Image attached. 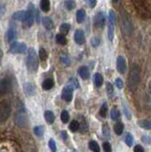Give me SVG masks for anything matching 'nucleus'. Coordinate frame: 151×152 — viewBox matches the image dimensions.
Segmentation results:
<instances>
[{"instance_id": "1", "label": "nucleus", "mask_w": 151, "mask_h": 152, "mask_svg": "<svg viewBox=\"0 0 151 152\" xmlns=\"http://www.w3.org/2000/svg\"><path fill=\"white\" fill-rule=\"evenodd\" d=\"M26 66L30 72H36L38 69V56L36 51L31 48L28 50V55L26 57Z\"/></svg>"}, {"instance_id": "2", "label": "nucleus", "mask_w": 151, "mask_h": 152, "mask_svg": "<svg viewBox=\"0 0 151 152\" xmlns=\"http://www.w3.org/2000/svg\"><path fill=\"white\" fill-rule=\"evenodd\" d=\"M140 80V71L139 68L136 65H133L131 66L130 71H129V75H128V79H127V84H128V88L130 89H134L137 85L139 83Z\"/></svg>"}, {"instance_id": "3", "label": "nucleus", "mask_w": 151, "mask_h": 152, "mask_svg": "<svg viewBox=\"0 0 151 152\" xmlns=\"http://www.w3.org/2000/svg\"><path fill=\"white\" fill-rule=\"evenodd\" d=\"M35 11L36 8L34 7V4H30L28 6V11H27V17L24 21H23V25L25 28H30L34 25V20H35Z\"/></svg>"}, {"instance_id": "4", "label": "nucleus", "mask_w": 151, "mask_h": 152, "mask_svg": "<svg viewBox=\"0 0 151 152\" xmlns=\"http://www.w3.org/2000/svg\"><path fill=\"white\" fill-rule=\"evenodd\" d=\"M12 113V107L8 102H1L0 103V123L6 122L11 116Z\"/></svg>"}, {"instance_id": "5", "label": "nucleus", "mask_w": 151, "mask_h": 152, "mask_svg": "<svg viewBox=\"0 0 151 152\" xmlns=\"http://www.w3.org/2000/svg\"><path fill=\"white\" fill-rule=\"evenodd\" d=\"M15 124L20 128H25L29 125V118H28L25 111H18L15 115Z\"/></svg>"}, {"instance_id": "6", "label": "nucleus", "mask_w": 151, "mask_h": 152, "mask_svg": "<svg viewBox=\"0 0 151 152\" xmlns=\"http://www.w3.org/2000/svg\"><path fill=\"white\" fill-rule=\"evenodd\" d=\"M28 50V47L25 43L22 42H13L12 43V45L10 47V50H9V52L12 54L15 53H22V52H25Z\"/></svg>"}, {"instance_id": "7", "label": "nucleus", "mask_w": 151, "mask_h": 152, "mask_svg": "<svg viewBox=\"0 0 151 152\" xmlns=\"http://www.w3.org/2000/svg\"><path fill=\"white\" fill-rule=\"evenodd\" d=\"M12 89V81L10 78H4L0 81V95H5Z\"/></svg>"}, {"instance_id": "8", "label": "nucleus", "mask_w": 151, "mask_h": 152, "mask_svg": "<svg viewBox=\"0 0 151 152\" xmlns=\"http://www.w3.org/2000/svg\"><path fill=\"white\" fill-rule=\"evenodd\" d=\"M117 70L119 71V73L121 74H125L127 70V65H126L125 58L122 55L117 57Z\"/></svg>"}, {"instance_id": "9", "label": "nucleus", "mask_w": 151, "mask_h": 152, "mask_svg": "<svg viewBox=\"0 0 151 152\" xmlns=\"http://www.w3.org/2000/svg\"><path fill=\"white\" fill-rule=\"evenodd\" d=\"M94 22H95V25L97 28H103L104 27H105V24H106L105 14H104L102 12H97L96 15H95V19H94Z\"/></svg>"}, {"instance_id": "10", "label": "nucleus", "mask_w": 151, "mask_h": 152, "mask_svg": "<svg viewBox=\"0 0 151 152\" xmlns=\"http://www.w3.org/2000/svg\"><path fill=\"white\" fill-rule=\"evenodd\" d=\"M73 92H72V88H70L69 86L65 87L62 90V98L63 100L67 102H70L72 100Z\"/></svg>"}, {"instance_id": "11", "label": "nucleus", "mask_w": 151, "mask_h": 152, "mask_svg": "<svg viewBox=\"0 0 151 152\" xmlns=\"http://www.w3.org/2000/svg\"><path fill=\"white\" fill-rule=\"evenodd\" d=\"M23 90H24L25 94L27 96H32V95L35 94V87L32 83H25L23 85Z\"/></svg>"}, {"instance_id": "12", "label": "nucleus", "mask_w": 151, "mask_h": 152, "mask_svg": "<svg viewBox=\"0 0 151 152\" xmlns=\"http://www.w3.org/2000/svg\"><path fill=\"white\" fill-rule=\"evenodd\" d=\"M74 40L78 45H83L86 42V37H85V33L82 30H77L74 33Z\"/></svg>"}, {"instance_id": "13", "label": "nucleus", "mask_w": 151, "mask_h": 152, "mask_svg": "<svg viewBox=\"0 0 151 152\" xmlns=\"http://www.w3.org/2000/svg\"><path fill=\"white\" fill-rule=\"evenodd\" d=\"M42 24H43V26L45 27L46 30H53V27H54V24H53V21L51 20V18L49 17V16H45L42 18Z\"/></svg>"}, {"instance_id": "14", "label": "nucleus", "mask_w": 151, "mask_h": 152, "mask_svg": "<svg viewBox=\"0 0 151 152\" xmlns=\"http://www.w3.org/2000/svg\"><path fill=\"white\" fill-rule=\"evenodd\" d=\"M27 17V11H19L15 12L12 14V19L16 21H24Z\"/></svg>"}, {"instance_id": "15", "label": "nucleus", "mask_w": 151, "mask_h": 152, "mask_svg": "<svg viewBox=\"0 0 151 152\" xmlns=\"http://www.w3.org/2000/svg\"><path fill=\"white\" fill-rule=\"evenodd\" d=\"M78 73L80 75V77H81L83 80H87L89 78V70H88V68L86 66H83L81 68H79Z\"/></svg>"}, {"instance_id": "16", "label": "nucleus", "mask_w": 151, "mask_h": 152, "mask_svg": "<svg viewBox=\"0 0 151 152\" xmlns=\"http://www.w3.org/2000/svg\"><path fill=\"white\" fill-rule=\"evenodd\" d=\"M12 107L15 109H17L18 111H25V107L19 99H15L12 101Z\"/></svg>"}, {"instance_id": "17", "label": "nucleus", "mask_w": 151, "mask_h": 152, "mask_svg": "<svg viewBox=\"0 0 151 152\" xmlns=\"http://www.w3.org/2000/svg\"><path fill=\"white\" fill-rule=\"evenodd\" d=\"M93 81H94V84H95V86L97 88H100L101 86L103 85L104 83V78H103V76L101 73H95L94 74V78H93Z\"/></svg>"}, {"instance_id": "18", "label": "nucleus", "mask_w": 151, "mask_h": 152, "mask_svg": "<svg viewBox=\"0 0 151 152\" xmlns=\"http://www.w3.org/2000/svg\"><path fill=\"white\" fill-rule=\"evenodd\" d=\"M53 86H54L53 80L50 78H48L44 81L43 84H42V88H43V89H45V90H50L53 88Z\"/></svg>"}, {"instance_id": "19", "label": "nucleus", "mask_w": 151, "mask_h": 152, "mask_svg": "<svg viewBox=\"0 0 151 152\" xmlns=\"http://www.w3.org/2000/svg\"><path fill=\"white\" fill-rule=\"evenodd\" d=\"M44 116H45V120L47 121V123H48V124H53L54 122V120H55L54 114H53V111H50V110L45 111Z\"/></svg>"}, {"instance_id": "20", "label": "nucleus", "mask_w": 151, "mask_h": 152, "mask_svg": "<svg viewBox=\"0 0 151 152\" xmlns=\"http://www.w3.org/2000/svg\"><path fill=\"white\" fill-rule=\"evenodd\" d=\"M124 124H123L122 122H117L115 125H114V132L116 133L117 135H122L123 132H124Z\"/></svg>"}, {"instance_id": "21", "label": "nucleus", "mask_w": 151, "mask_h": 152, "mask_svg": "<svg viewBox=\"0 0 151 152\" xmlns=\"http://www.w3.org/2000/svg\"><path fill=\"white\" fill-rule=\"evenodd\" d=\"M15 37H16V35H15V30H13V28H9V30L7 31V32H6V39H7V41L8 42H12L13 40L15 39Z\"/></svg>"}, {"instance_id": "22", "label": "nucleus", "mask_w": 151, "mask_h": 152, "mask_svg": "<svg viewBox=\"0 0 151 152\" xmlns=\"http://www.w3.org/2000/svg\"><path fill=\"white\" fill-rule=\"evenodd\" d=\"M110 117L113 121H118L121 117V113L119 111V109L116 107H113L110 111Z\"/></svg>"}, {"instance_id": "23", "label": "nucleus", "mask_w": 151, "mask_h": 152, "mask_svg": "<svg viewBox=\"0 0 151 152\" xmlns=\"http://www.w3.org/2000/svg\"><path fill=\"white\" fill-rule=\"evenodd\" d=\"M40 8H41V10L43 12H48L50 11V0H41V2H40Z\"/></svg>"}, {"instance_id": "24", "label": "nucleus", "mask_w": 151, "mask_h": 152, "mask_svg": "<svg viewBox=\"0 0 151 152\" xmlns=\"http://www.w3.org/2000/svg\"><path fill=\"white\" fill-rule=\"evenodd\" d=\"M55 41L59 45H66L67 44V39H66V36L63 34V33H58V34H56Z\"/></svg>"}, {"instance_id": "25", "label": "nucleus", "mask_w": 151, "mask_h": 152, "mask_svg": "<svg viewBox=\"0 0 151 152\" xmlns=\"http://www.w3.org/2000/svg\"><path fill=\"white\" fill-rule=\"evenodd\" d=\"M108 39L109 41H112L114 38V24L111 22H108V31H107Z\"/></svg>"}, {"instance_id": "26", "label": "nucleus", "mask_w": 151, "mask_h": 152, "mask_svg": "<svg viewBox=\"0 0 151 152\" xmlns=\"http://www.w3.org/2000/svg\"><path fill=\"white\" fill-rule=\"evenodd\" d=\"M85 18H86V12L84 10H79L76 12V20L78 23H82L84 22Z\"/></svg>"}, {"instance_id": "27", "label": "nucleus", "mask_w": 151, "mask_h": 152, "mask_svg": "<svg viewBox=\"0 0 151 152\" xmlns=\"http://www.w3.org/2000/svg\"><path fill=\"white\" fill-rule=\"evenodd\" d=\"M60 62L62 63L65 66H69L70 65V58L69 57V55L62 53L60 55Z\"/></svg>"}, {"instance_id": "28", "label": "nucleus", "mask_w": 151, "mask_h": 152, "mask_svg": "<svg viewBox=\"0 0 151 152\" xmlns=\"http://www.w3.org/2000/svg\"><path fill=\"white\" fill-rule=\"evenodd\" d=\"M138 125L144 129H151V120H144V121H139Z\"/></svg>"}, {"instance_id": "29", "label": "nucleus", "mask_w": 151, "mask_h": 152, "mask_svg": "<svg viewBox=\"0 0 151 152\" xmlns=\"http://www.w3.org/2000/svg\"><path fill=\"white\" fill-rule=\"evenodd\" d=\"M34 132L38 138H42L44 136V127L42 126H37L34 128Z\"/></svg>"}, {"instance_id": "30", "label": "nucleus", "mask_w": 151, "mask_h": 152, "mask_svg": "<svg viewBox=\"0 0 151 152\" xmlns=\"http://www.w3.org/2000/svg\"><path fill=\"white\" fill-rule=\"evenodd\" d=\"M69 127L72 132H76L77 130H79V128H80V123L78 121H76V120H74V121H72L71 123L69 124Z\"/></svg>"}, {"instance_id": "31", "label": "nucleus", "mask_w": 151, "mask_h": 152, "mask_svg": "<svg viewBox=\"0 0 151 152\" xmlns=\"http://www.w3.org/2000/svg\"><path fill=\"white\" fill-rule=\"evenodd\" d=\"M88 146H89V148H90L94 152L100 151V146H99L98 142L96 141H90V142H89V144H88Z\"/></svg>"}, {"instance_id": "32", "label": "nucleus", "mask_w": 151, "mask_h": 152, "mask_svg": "<svg viewBox=\"0 0 151 152\" xmlns=\"http://www.w3.org/2000/svg\"><path fill=\"white\" fill-rule=\"evenodd\" d=\"M75 6H76V4H75L73 0H66L65 1V7L68 11H72Z\"/></svg>"}, {"instance_id": "33", "label": "nucleus", "mask_w": 151, "mask_h": 152, "mask_svg": "<svg viewBox=\"0 0 151 152\" xmlns=\"http://www.w3.org/2000/svg\"><path fill=\"white\" fill-rule=\"evenodd\" d=\"M106 90H107V93L108 95V97L111 98L113 96V94H114V88H113V86L109 82H107L106 85Z\"/></svg>"}, {"instance_id": "34", "label": "nucleus", "mask_w": 151, "mask_h": 152, "mask_svg": "<svg viewBox=\"0 0 151 152\" xmlns=\"http://www.w3.org/2000/svg\"><path fill=\"white\" fill-rule=\"evenodd\" d=\"M68 86H69L70 88H79V82L77 81V79L76 78H74V77H72V78H70L69 80V85Z\"/></svg>"}, {"instance_id": "35", "label": "nucleus", "mask_w": 151, "mask_h": 152, "mask_svg": "<svg viewBox=\"0 0 151 152\" xmlns=\"http://www.w3.org/2000/svg\"><path fill=\"white\" fill-rule=\"evenodd\" d=\"M69 30H70V25L68 23H63L62 25L60 26V31L61 33H63V34H67L69 31Z\"/></svg>"}, {"instance_id": "36", "label": "nucleus", "mask_w": 151, "mask_h": 152, "mask_svg": "<svg viewBox=\"0 0 151 152\" xmlns=\"http://www.w3.org/2000/svg\"><path fill=\"white\" fill-rule=\"evenodd\" d=\"M39 57L42 61H46L48 59V52L44 49V48H40L39 50Z\"/></svg>"}, {"instance_id": "37", "label": "nucleus", "mask_w": 151, "mask_h": 152, "mask_svg": "<svg viewBox=\"0 0 151 152\" xmlns=\"http://www.w3.org/2000/svg\"><path fill=\"white\" fill-rule=\"evenodd\" d=\"M107 104L105 102L102 104V107L100 108V111H99V114H100L102 117L105 118L107 116Z\"/></svg>"}, {"instance_id": "38", "label": "nucleus", "mask_w": 151, "mask_h": 152, "mask_svg": "<svg viewBox=\"0 0 151 152\" xmlns=\"http://www.w3.org/2000/svg\"><path fill=\"white\" fill-rule=\"evenodd\" d=\"M133 136H132V134H130V133H127V134L125 135V144L128 145V146H131L132 145H133Z\"/></svg>"}, {"instance_id": "39", "label": "nucleus", "mask_w": 151, "mask_h": 152, "mask_svg": "<svg viewBox=\"0 0 151 152\" xmlns=\"http://www.w3.org/2000/svg\"><path fill=\"white\" fill-rule=\"evenodd\" d=\"M69 120V114L67 110H63L61 113V121L63 123H68Z\"/></svg>"}, {"instance_id": "40", "label": "nucleus", "mask_w": 151, "mask_h": 152, "mask_svg": "<svg viewBox=\"0 0 151 152\" xmlns=\"http://www.w3.org/2000/svg\"><path fill=\"white\" fill-rule=\"evenodd\" d=\"M116 21V14L113 11H109V13H108V22H111L113 24H115Z\"/></svg>"}, {"instance_id": "41", "label": "nucleus", "mask_w": 151, "mask_h": 152, "mask_svg": "<svg viewBox=\"0 0 151 152\" xmlns=\"http://www.w3.org/2000/svg\"><path fill=\"white\" fill-rule=\"evenodd\" d=\"M49 146L51 151H56V142L53 139H50L49 141Z\"/></svg>"}, {"instance_id": "42", "label": "nucleus", "mask_w": 151, "mask_h": 152, "mask_svg": "<svg viewBox=\"0 0 151 152\" xmlns=\"http://www.w3.org/2000/svg\"><path fill=\"white\" fill-rule=\"evenodd\" d=\"M103 148L104 150H105L106 152H110L111 151V145L108 142H106L103 144Z\"/></svg>"}, {"instance_id": "43", "label": "nucleus", "mask_w": 151, "mask_h": 152, "mask_svg": "<svg viewBox=\"0 0 151 152\" xmlns=\"http://www.w3.org/2000/svg\"><path fill=\"white\" fill-rule=\"evenodd\" d=\"M91 45L94 48L98 47L99 45H100V39H99V38H97V37H93L92 39H91Z\"/></svg>"}, {"instance_id": "44", "label": "nucleus", "mask_w": 151, "mask_h": 152, "mask_svg": "<svg viewBox=\"0 0 151 152\" xmlns=\"http://www.w3.org/2000/svg\"><path fill=\"white\" fill-rule=\"evenodd\" d=\"M103 134L107 137L109 136V126H108L107 125L103 126Z\"/></svg>"}, {"instance_id": "45", "label": "nucleus", "mask_w": 151, "mask_h": 152, "mask_svg": "<svg viewBox=\"0 0 151 152\" xmlns=\"http://www.w3.org/2000/svg\"><path fill=\"white\" fill-rule=\"evenodd\" d=\"M115 85L118 88H123V87H124V82H123L121 78H117L115 80Z\"/></svg>"}, {"instance_id": "46", "label": "nucleus", "mask_w": 151, "mask_h": 152, "mask_svg": "<svg viewBox=\"0 0 151 152\" xmlns=\"http://www.w3.org/2000/svg\"><path fill=\"white\" fill-rule=\"evenodd\" d=\"M86 2L88 4V6L90 8H94L96 6V3H97V0H86Z\"/></svg>"}, {"instance_id": "47", "label": "nucleus", "mask_w": 151, "mask_h": 152, "mask_svg": "<svg viewBox=\"0 0 151 152\" xmlns=\"http://www.w3.org/2000/svg\"><path fill=\"white\" fill-rule=\"evenodd\" d=\"M134 151H136V152H144V149L142 147V145H137L135 147H134Z\"/></svg>"}, {"instance_id": "48", "label": "nucleus", "mask_w": 151, "mask_h": 152, "mask_svg": "<svg viewBox=\"0 0 151 152\" xmlns=\"http://www.w3.org/2000/svg\"><path fill=\"white\" fill-rule=\"evenodd\" d=\"M61 136H62V138H63V140H68V138H69V135H68V133H67V131L66 130H63L62 132H61Z\"/></svg>"}, {"instance_id": "49", "label": "nucleus", "mask_w": 151, "mask_h": 152, "mask_svg": "<svg viewBox=\"0 0 151 152\" xmlns=\"http://www.w3.org/2000/svg\"><path fill=\"white\" fill-rule=\"evenodd\" d=\"M142 140H143L144 142H146V144H149V142H151V139H150L149 137H147V136H143Z\"/></svg>"}, {"instance_id": "50", "label": "nucleus", "mask_w": 151, "mask_h": 152, "mask_svg": "<svg viewBox=\"0 0 151 152\" xmlns=\"http://www.w3.org/2000/svg\"><path fill=\"white\" fill-rule=\"evenodd\" d=\"M124 111H125V116H126V118H127V119H129V120H130V119H131L130 112H128V111H127V108H126L125 107H124Z\"/></svg>"}, {"instance_id": "51", "label": "nucleus", "mask_w": 151, "mask_h": 152, "mask_svg": "<svg viewBox=\"0 0 151 152\" xmlns=\"http://www.w3.org/2000/svg\"><path fill=\"white\" fill-rule=\"evenodd\" d=\"M2 57H3V52H2V50H1V48H0V64H1Z\"/></svg>"}, {"instance_id": "52", "label": "nucleus", "mask_w": 151, "mask_h": 152, "mask_svg": "<svg viewBox=\"0 0 151 152\" xmlns=\"http://www.w3.org/2000/svg\"><path fill=\"white\" fill-rule=\"evenodd\" d=\"M112 1H113V2H117V1H118V0H112Z\"/></svg>"}]
</instances>
